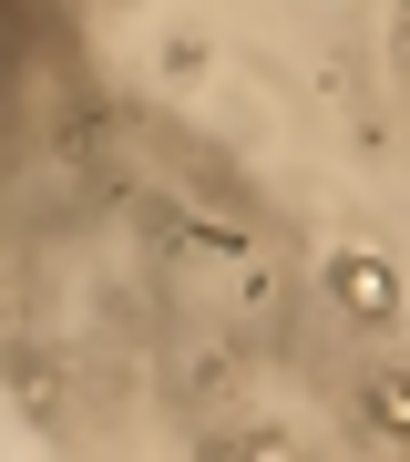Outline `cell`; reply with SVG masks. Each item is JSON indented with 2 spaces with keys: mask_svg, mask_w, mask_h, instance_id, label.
<instances>
[{
  "mask_svg": "<svg viewBox=\"0 0 410 462\" xmlns=\"http://www.w3.org/2000/svg\"><path fill=\"white\" fill-rule=\"evenodd\" d=\"M339 298H349V309H360V319H390V267H379V257H339Z\"/></svg>",
  "mask_w": 410,
  "mask_h": 462,
  "instance_id": "obj_1",
  "label": "cell"
}]
</instances>
